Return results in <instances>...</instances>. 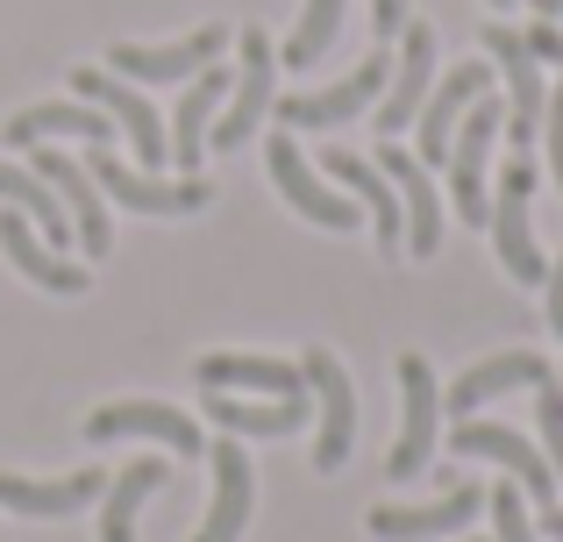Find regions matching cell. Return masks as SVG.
<instances>
[{"label": "cell", "instance_id": "obj_1", "mask_svg": "<svg viewBox=\"0 0 563 542\" xmlns=\"http://www.w3.org/2000/svg\"><path fill=\"white\" fill-rule=\"evenodd\" d=\"M300 378H307V400H314V472L329 478L350 464V443H357V386H350L343 357L321 343L300 357Z\"/></svg>", "mask_w": 563, "mask_h": 542}, {"label": "cell", "instance_id": "obj_2", "mask_svg": "<svg viewBox=\"0 0 563 542\" xmlns=\"http://www.w3.org/2000/svg\"><path fill=\"white\" fill-rule=\"evenodd\" d=\"M499 129H507V108H499L493 93L478 100V108L464 114V129L450 136V157H442V172H450V200H456V222L485 229V214H493V143Z\"/></svg>", "mask_w": 563, "mask_h": 542}, {"label": "cell", "instance_id": "obj_3", "mask_svg": "<svg viewBox=\"0 0 563 542\" xmlns=\"http://www.w3.org/2000/svg\"><path fill=\"white\" fill-rule=\"evenodd\" d=\"M399 443H393V457H385V478L393 486H407V478H421L428 472V457H435V443H442V386H435V364L428 357H399Z\"/></svg>", "mask_w": 563, "mask_h": 542}, {"label": "cell", "instance_id": "obj_4", "mask_svg": "<svg viewBox=\"0 0 563 542\" xmlns=\"http://www.w3.org/2000/svg\"><path fill=\"white\" fill-rule=\"evenodd\" d=\"M485 57H493L499 79H507V143H514V151H528V143L542 136V108H550L542 57L528 51V36H521V29H507V22H485Z\"/></svg>", "mask_w": 563, "mask_h": 542}, {"label": "cell", "instance_id": "obj_5", "mask_svg": "<svg viewBox=\"0 0 563 542\" xmlns=\"http://www.w3.org/2000/svg\"><path fill=\"white\" fill-rule=\"evenodd\" d=\"M71 93H79V100H93V108L108 114L114 129H122V136H129V151H136V165H143V172L172 165L165 122H157V108H151V100H143V86L114 79V71H100V65H79V71H71Z\"/></svg>", "mask_w": 563, "mask_h": 542}, {"label": "cell", "instance_id": "obj_6", "mask_svg": "<svg viewBox=\"0 0 563 542\" xmlns=\"http://www.w3.org/2000/svg\"><path fill=\"white\" fill-rule=\"evenodd\" d=\"M235 51H243V65H235V86L214 114V136H207L214 151H243V143L272 122V36H264V29H243Z\"/></svg>", "mask_w": 563, "mask_h": 542}, {"label": "cell", "instance_id": "obj_7", "mask_svg": "<svg viewBox=\"0 0 563 542\" xmlns=\"http://www.w3.org/2000/svg\"><path fill=\"white\" fill-rule=\"evenodd\" d=\"M450 450L456 457H493L499 472L521 486V500H536V515H556V472H550V457H542L528 435H514V429H493V421H456V435H450Z\"/></svg>", "mask_w": 563, "mask_h": 542}, {"label": "cell", "instance_id": "obj_8", "mask_svg": "<svg viewBox=\"0 0 563 542\" xmlns=\"http://www.w3.org/2000/svg\"><path fill=\"white\" fill-rule=\"evenodd\" d=\"M221 51H229V29L207 22V29H192L179 43H114L108 71L129 79V86H172V79H192V71L221 65Z\"/></svg>", "mask_w": 563, "mask_h": 542}, {"label": "cell", "instance_id": "obj_9", "mask_svg": "<svg viewBox=\"0 0 563 542\" xmlns=\"http://www.w3.org/2000/svg\"><path fill=\"white\" fill-rule=\"evenodd\" d=\"M528 193H536V165H528V157H514V165L499 172V200H493V214H485V229H493V251H499V265H507V278L542 286V278H550V265H542V251H536Z\"/></svg>", "mask_w": 563, "mask_h": 542}, {"label": "cell", "instance_id": "obj_10", "mask_svg": "<svg viewBox=\"0 0 563 542\" xmlns=\"http://www.w3.org/2000/svg\"><path fill=\"white\" fill-rule=\"evenodd\" d=\"M485 93H493V65H485V57L442 71V86H428L421 114H413V157H421V165H442V157H450V136L464 129V114L478 108Z\"/></svg>", "mask_w": 563, "mask_h": 542}, {"label": "cell", "instance_id": "obj_11", "mask_svg": "<svg viewBox=\"0 0 563 542\" xmlns=\"http://www.w3.org/2000/svg\"><path fill=\"white\" fill-rule=\"evenodd\" d=\"M122 435H151V443H165L172 457H200L207 450V435H200V421L179 414V407H165V400H108V407H93L86 414V443H122Z\"/></svg>", "mask_w": 563, "mask_h": 542}, {"label": "cell", "instance_id": "obj_12", "mask_svg": "<svg viewBox=\"0 0 563 542\" xmlns=\"http://www.w3.org/2000/svg\"><path fill=\"white\" fill-rule=\"evenodd\" d=\"M93 186L100 193H114L129 214H200L207 200H214V186L207 179H151V172H136V165H122L114 151H93Z\"/></svg>", "mask_w": 563, "mask_h": 542}, {"label": "cell", "instance_id": "obj_13", "mask_svg": "<svg viewBox=\"0 0 563 542\" xmlns=\"http://www.w3.org/2000/svg\"><path fill=\"white\" fill-rule=\"evenodd\" d=\"M264 172H272V186L292 200V214H307L314 229H329V236H335V229H357V200L335 193V186L300 157V143H292V136H272V151H264Z\"/></svg>", "mask_w": 563, "mask_h": 542}, {"label": "cell", "instance_id": "obj_14", "mask_svg": "<svg viewBox=\"0 0 563 542\" xmlns=\"http://www.w3.org/2000/svg\"><path fill=\"white\" fill-rule=\"evenodd\" d=\"M36 172L43 186H51L57 200H65V214H71V236H79V251L86 257H108L114 251V229H108V208H100V186H93V172L79 165V157H65V151H51V143H36Z\"/></svg>", "mask_w": 563, "mask_h": 542}, {"label": "cell", "instance_id": "obj_15", "mask_svg": "<svg viewBox=\"0 0 563 542\" xmlns=\"http://www.w3.org/2000/svg\"><path fill=\"white\" fill-rule=\"evenodd\" d=\"M393 43H399V51H393V71H385L378 136H399V129H413V114H421L428 86H435V29H428V22H407Z\"/></svg>", "mask_w": 563, "mask_h": 542}, {"label": "cell", "instance_id": "obj_16", "mask_svg": "<svg viewBox=\"0 0 563 542\" xmlns=\"http://www.w3.org/2000/svg\"><path fill=\"white\" fill-rule=\"evenodd\" d=\"M478 515H485V493L478 486H450L442 500H421V507L378 500L372 515H364V529H372L378 542H435V535H464Z\"/></svg>", "mask_w": 563, "mask_h": 542}, {"label": "cell", "instance_id": "obj_17", "mask_svg": "<svg viewBox=\"0 0 563 542\" xmlns=\"http://www.w3.org/2000/svg\"><path fill=\"white\" fill-rule=\"evenodd\" d=\"M385 71H393V57H385V43H378L350 79L321 86V93H286V100H278V122H286V129H335V122H350V114H364L385 93Z\"/></svg>", "mask_w": 563, "mask_h": 542}, {"label": "cell", "instance_id": "obj_18", "mask_svg": "<svg viewBox=\"0 0 563 542\" xmlns=\"http://www.w3.org/2000/svg\"><path fill=\"white\" fill-rule=\"evenodd\" d=\"M378 172L393 179L399 214H407V257H435L442 251V193H435V179H428V165L413 151H399V143H385Z\"/></svg>", "mask_w": 563, "mask_h": 542}, {"label": "cell", "instance_id": "obj_19", "mask_svg": "<svg viewBox=\"0 0 563 542\" xmlns=\"http://www.w3.org/2000/svg\"><path fill=\"white\" fill-rule=\"evenodd\" d=\"M221 100H229V71H221V65H207V71H192V79H186L179 108H172V122H165V143H172V165H179V179H200L207 129H214Z\"/></svg>", "mask_w": 563, "mask_h": 542}, {"label": "cell", "instance_id": "obj_20", "mask_svg": "<svg viewBox=\"0 0 563 542\" xmlns=\"http://www.w3.org/2000/svg\"><path fill=\"white\" fill-rule=\"evenodd\" d=\"M200 392H257V400H300L307 378L300 364H278V357H243V350H207L192 364Z\"/></svg>", "mask_w": 563, "mask_h": 542}, {"label": "cell", "instance_id": "obj_21", "mask_svg": "<svg viewBox=\"0 0 563 542\" xmlns=\"http://www.w3.org/2000/svg\"><path fill=\"white\" fill-rule=\"evenodd\" d=\"M542 378H556L550 372V357H536V350H499V357H485V364H471L464 378L450 386V400H442V414L450 421H471L485 400H499V392H536Z\"/></svg>", "mask_w": 563, "mask_h": 542}, {"label": "cell", "instance_id": "obj_22", "mask_svg": "<svg viewBox=\"0 0 563 542\" xmlns=\"http://www.w3.org/2000/svg\"><path fill=\"white\" fill-rule=\"evenodd\" d=\"M250 507H257V472H250L243 443L221 435L214 443V500H207V521H200L192 542H235L250 529Z\"/></svg>", "mask_w": 563, "mask_h": 542}, {"label": "cell", "instance_id": "obj_23", "mask_svg": "<svg viewBox=\"0 0 563 542\" xmlns=\"http://www.w3.org/2000/svg\"><path fill=\"white\" fill-rule=\"evenodd\" d=\"M100 493H108V478H100V472H71V478H22V472H0V507H8V515H29V521L86 515Z\"/></svg>", "mask_w": 563, "mask_h": 542}, {"label": "cell", "instance_id": "obj_24", "mask_svg": "<svg viewBox=\"0 0 563 542\" xmlns=\"http://www.w3.org/2000/svg\"><path fill=\"white\" fill-rule=\"evenodd\" d=\"M51 136H79V143H93V151H108L114 122L93 108V100H43V108L8 114V143L14 151H36V143H51Z\"/></svg>", "mask_w": 563, "mask_h": 542}, {"label": "cell", "instance_id": "obj_25", "mask_svg": "<svg viewBox=\"0 0 563 542\" xmlns=\"http://www.w3.org/2000/svg\"><path fill=\"white\" fill-rule=\"evenodd\" d=\"M329 179L343 186L350 200L372 208V236H378L385 257L407 251V214H399V193H393V179H385L378 165H364V157H350V151H329Z\"/></svg>", "mask_w": 563, "mask_h": 542}, {"label": "cell", "instance_id": "obj_26", "mask_svg": "<svg viewBox=\"0 0 563 542\" xmlns=\"http://www.w3.org/2000/svg\"><path fill=\"white\" fill-rule=\"evenodd\" d=\"M0 251H8V265L22 272L29 286H43V292H86V265H71L65 251H51V243H43L14 208H0Z\"/></svg>", "mask_w": 563, "mask_h": 542}, {"label": "cell", "instance_id": "obj_27", "mask_svg": "<svg viewBox=\"0 0 563 542\" xmlns=\"http://www.w3.org/2000/svg\"><path fill=\"white\" fill-rule=\"evenodd\" d=\"M0 208H14L29 229H43V243H51V251H71V243H79V236H71L65 200H57L29 165H0Z\"/></svg>", "mask_w": 563, "mask_h": 542}, {"label": "cell", "instance_id": "obj_28", "mask_svg": "<svg viewBox=\"0 0 563 542\" xmlns=\"http://www.w3.org/2000/svg\"><path fill=\"white\" fill-rule=\"evenodd\" d=\"M165 464L157 457H136L129 472L108 478V493H100V542H136V515L151 507V493L165 486Z\"/></svg>", "mask_w": 563, "mask_h": 542}, {"label": "cell", "instance_id": "obj_29", "mask_svg": "<svg viewBox=\"0 0 563 542\" xmlns=\"http://www.w3.org/2000/svg\"><path fill=\"white\" fill-rule=\"evenodd\" d=\"M207 414L229 435H292L300 421H314V400H235V392H207Z\"/></svg>", "mask_w": 563, "mask_h": 542}, {"label": "cell", "instance_id": "obj_30", "mask_svg": "<svg viewBox=\"0 0 563 542\" xmlns=\"http://www.w3.org/2000/svg\"><path fill=\"white\" fill-rule=\"evenodd\" d=\"M343 14H350V0H307L300 22H292V36H286V65L292 71L321 65V57H329V43L343 36Z\"/></svg>", "mask_w": 563, "mask_h": 542}, {"label": "cell", "instance_id": "obj_31", "mask_svg": "<svg viewBox=\"0 0 563 542\" xmlns=\"http://www.w3.org/2000/svg\"><path fill=\"white\" fill-rule=\"evenodd\" d=\"M536 421H542V457H550V472L563 486V386H556V378L536 386Z\"/></svg>", "mask_w": 563, "mask_h": 542}, {"label": "cell", "instance_id": "obj_32", "mask_svg": "<svg viewBox=\"0 0 563 542\" xmlns=\"http://www.w3.org/2000/svg\"><path fill=\"white\" fill-rule=\"evenodd\" d=\"M485 507H493L499 542H542V535H536V515H528V500H521V486H499Z\"/></svg>", "mask_w": 563, "mask_h": 542}, {"label": "cell", "instance_id": "obj_33", "mask_svg": "<svg viewBox=\"0 0 563 542\" xmlns=\"http://www.w3.org/2000/svg\"><path fill=\"white\" fill-rule=\"evenodd\" d=\"M542 143H550V172H556V193H563V79H556V100L542 108Z\"/></svg>", "mask_w": 563, "mask_h": 542}, {"label": "cell", "instance_id": "obj_34", "mask_svg": "<svg viewBox=\"0 0 563 542\" xmlns=\"http://www.w3.org/2000/svg\"><path fill=\"white\" fill-rule=\"evenodd\" d=\"M407 8H413V0H372V29H378V43H393V36H399V29H407V22H413V14H407Z\"/></svg>", "mask_w": 563, "mask_h": 542}, {"label": "cell", "instance_id": "obj_35", "mask_svg": "<svg viewBox=\"0 0 563 542\" xmlns=\"http://www.w3.org/2000/svg\"><path fill=\"white\" fill-rule=\"evenodd\" d=\"M542 286H550V329H556V321H563V257H556V272L542 278Z\"/></svg>", "mask_w": 563, "mask_h": 542}, {"label": "cell", "instance_id": "obj_36", "mask_svg": "<svg viewBox=\"0 0 563 542\" xmlns=\"http://www.w3.org/2000/svg\"><path fill=\"white\" fill-rule=\"evenodd\" d=\"M542 529H550V535L563 542V507H556V515H542Z\"/></svg>", "mask_w": 563, "mask_h": 542}, {"label": "cell", "instance_id": "obj_37", "mask_svg": "<svg viewBox=\"0 0 563 542\" xmlns=\"http://www.w3.org/2000/svg\"><path fill=\"white\" fill-rule=\"evenodd\" d=\"M556 14H563V0H550V22H556Z\"/></svg>", "mask_w": 563, "mask_h": 542}, {"label": "cell", "instance_id": "obj_38", "mask_svg": "<svg viewBox=\"0 0 563 542\" xmlns=\"http://www.w3.org/2000/svg\"><path fill=\"white\" fill-rule=\"evenodd\" d=\"M493 8H507V0H493Z\"/></svg>", "mask_w": 563, "mask_h": 542}, {"label": "cell", "instance_id": "obj_39", "mask_svg": "<svg viewBox=\"0 0 563 542\" xmlns=\"http://www.w3.org/2000/svg\"><path fill=\"white\" fill-rule=\"evenodd\" d=\"M556 335H563V321H556Z\"/></svg>", "mask_w": 563, "mask_h": 542}, {"label": "cell", "instance_id": "obj_40", "mask_svg": "<svg viewBox=\"0 0 563 542\" xmlns=\"http://www.w3.org/2000/svg\"><path fill=\"white\" fill-rule=\"evenodd\" d=\"M556 386H563V378H556Z\"/></svg>", "mask_w": 563, "mask_h": 542}]
</instances>
